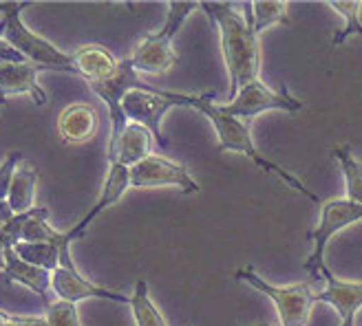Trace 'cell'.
I'll return each instance as SVG.
<instances>
[{
	"instance_id": "1",
	"label": "cell",
	"mask_w": 362,
	"mask_h": 326,
	"mask_svg": "<svg viewBox=\"0 0 362 326\" xmlns=\"http://www.w3.org/2000/svg\"><path fill=\"white\" fill-rule=\"evenodd\" d=\"M212 18L221 38V53L230 76V102L239 90L261 80V44L259 35L247 20L232 9V3H202Z\"/></svg>"
},
{
	"instance_id": "2",
	"label": "cell",
	"mask_w": 362,
	"mask_h": 326,
	"mask_svg": "<svg viewBox=\"0 0 362 326\" xmlns=\"http://www.w3.org/2000/svg\"><path fill=\"white\" fill-rule=\"evenodd\" d=\"M214 95L216 93H212V90H210V93H199L194 108H197L199 113H204L210 119V123L214 126L216 139H219V150L221 152H239V155H245L247 159L255 161L263 172L281 179L283 183H287L292 190L300 192L303 196L310 198V201L320 203V196L316 192H312L310 188H307L296 174H292L289 170L276 166L274 161H269L267 157H263L259 152V148L255 146V141H252L250 123L245 119H237V117L226 115L221 108L214 104Z\"/></svg>"
},
{
	"instance_id": "3",
	"label": "cell",
	"mask_w": 362,
	"mask_h": 326,
	"mask_svg": "<svg viewBox=\"0 0 362 326\" xmlns=\"http://www.w3.org/2000/svg\"><path fill=\"white\" fill-rule=\"evenodd\" d=\"M29 7V3H0V13H3V40L9 42L18 53L49 71H64V73H76L74 68V58L71 53L60 51L56 44H51L47 38L31 31L23 20L21 13L23 9Z\"/></svg>"
},
{
	"instance_id": "4",
	"label": "cell",
	"mask_w": 362,
	"mask_h": 326,
	"mask_svg": "<svg viewBox=\"0 0 362 326\" xmlns=\"http://www.w3.org/2000/svg\"><path fill=\"white\" fill-rule=\"evenodd\" d=\"M202 7V3H188V0H175L168 5V18L164 27L155 33L144 35L141 42L135 47L133 56L129 58L137 73L164 76L177 64V53L173 47V38L181 29L186 18Z\"/></svg>"
},
{
	"instance_id": "5",
	"label": "cell",
	"mask_w": 362,
	"mask_h": 326,
	"mask_svg": "<svg viewBox=\"0 0 362 326\" xmlns=\"http://www.w3.org/2000/svg\"><path fill=\"white\" fill-rule=\"evenodd\" d=\"M362 221V205L354 203L349 198H332V201H325L320 207V221L316 229L307 234V239L314 243V249L310 253V258L305 260V271L312 276V280L318 278H332V269L325 260V249H327L329 241L336 236L338 231L347 229L356 223Z\"/></svg>"
},
{
	"instance_id": "6",
	"label": "cell",
	"mask_w": 362,
	"mask_h": 326,
	"mask_svg": "<svg viewBox=\"0 0 362 326\" xmlns=\"http://www.w3.org/2000/svg\"><path fill=\"white\" fill-rule=\"evenodd\" d=\"M234 278L247 282L252 289H257V291H261L263 296H267L274 302L283 326H305L307 320H310L312 306L316 300L307 282L279 286V284L267 282L263 276H259V271L255 267H239L234 271Z\"/></svg>"
},
{
	"instance_id": "7",
	"label": "cell",
	"mask_w": 362,
	"mask_h": 326,
	"mask_svg": "<svg viewBox=\"0 0 362 326\" xmlns=\"http://www.w3.org/2000/svg\"><path fill=\"white\" fill-rule=\"evenodd\" d=\"M194 104H197V95L173 93V90L157 88V90H131V93L124 97L122 108L129 121L146 126L159 148H168L170 143L164 137V133H161V119H164V115L175 106L194 108Z\"/></svg>"
},
{
	"instance_id": "8",
	"label": "cell",
	"mask_w": 362,
	"mask_h": 326,
	"mask_svg": "<svg viewBox=\"0 0 362 326\" xmlns=\"http://www.w3.org/2000/svg\"><path fill=\"white\" fill-rule=\"evenodd\" d=\"M219 108L230 117L250 121V119H255L257 115L267 113V111H281V113L296 115L303 111L305 104L289 93L287 84H281V90H274L267 84H263L261 80H257V82L243 86L237 97L228 104H223V106H219Z\"/></svg>"
},
{
	"instance_id": "9",
	"label": "cell",
	"mask_w": 362,
	"mask_h": 326,
	"mask_svg": "<svg viewBox=\"0 0 362 326\" xmlns=\"http://www.w3.org/2000/svg\"><path fill=\"white\" fill-rule=\"evenodd\" d=\"M88 86L108 108V119H111V139H108V150L115 148V143L119 141L122 133L126 131V126H129V119H126L124 108H122L124 97L129 95L131 90H157L155 86L146 84L137 76V71L133 68L131 60H122L119 71L113 78H108L104 82H90Z\"/></svg>"
},
{
	"instance_id": "10",
	"label": "cell",
	"mask_w": 362,
	"mask_h": 326,
	"mask_svg": "<svg viewBox=\"0 0 362 326\" xmlns=\"http://www.w3.org/2000/svg\"><path fill=\"white\" fill-rule=\"evenodd\" d=\"M179 188L184 194L199 192L197 181L181 163L161 155H151L131 168V188Z\"/></svg>"
},
{
	"instance_id": "11",
	"label": "cell",
	"mask_w": 362,
	"mask_h": 326,
	"mask_svg": "<svg viewBox=\"0 0 362 326\" xmlns=\"http://www.w3.org/2000/svg\"><path fill=\"white\" fill-rule=\"evenodd\" d=\"M51 294L56 296V300L71 302V304H78V302L88 300V298L131 304V296L90 282L88 278H84L80 274L78 267H58L56 271H53L51 274Z\"/></svg>"
},
{
	"instance_id": "12",
	"label": "cell",
	"mask_w": 362,
	"mask_h": 326,
	"mask_svg": "<svg viewBox=\"0 0 362 326\" xmlns=\"http://www.w3.org/2000/svg\"><path fill=\"white\" fill-rule=\"evenodd\" d=\"M40 71H49V68L38 66L33 62L3 64V66H0V99L27 93V95H31L33 104H38V106L49 104L47 90L38 82Z\"/></svg>"
},
{
	"instance_id": "13",
	"label": "cell",
	"mask_w": 362,
	"mask_h": 326,
	"mask_svg": "<svg viewBox=\"0 0 362 326\" xmlns=\"http://www.w3.org/2000/svg\"><path fill=\"white\" fill-rule=\"evenodd\" d=\"M129 188H131V168L122 166V163H111V166H108V174H106V181H104V188H102V192H100L98 203L84 214V219H82L78 225H74V227H71V229L66 231V234H69V239H71V241L82 239V236H84V231H86V227H88L90 223H93L104 210H108L111 205H115V203L119 201V198L126 194V190H129Z\"/></svg>"
},
{
	"instance_id": "14",
	"label": "cell",
	"mask_w": 362,
	"mask_h": 326,
	"mask_svg": "<svg viewBox=\"0 0 362 326\" xmlns=\"http://www.w3.org/2000/svg\"><path fill=\"white\" fill-rule=\"evenodd\" d=\"M3 280L5 282H16L27 286L31 294H35L45 306H49L51 300V274L40 267H33L25 262L13 247H5V269H3Z\"/></svg>"
},
{
	"instance_id": "15",
	"label": "cell",
	"mask_w": 362,
	"mask_h": 326,
	"mask_svg": "<svg viewBox=\"0 0 362 326\" xmlns=\"http://www.w3.org/2000/svg\"><path fill=\"white\" fill-rule=\"evenodd\" d=\"M98 111L86 102H74L69 104L58 117V133L64 143L78 146L98 135Z\"/></svg>"
},
{
	"instance_id": "16",
	"label": "cell",
	"mask_w": 362,
	"mask_h": 326,
	"mask_svg": "<svg viewBox=\"0 0 362 326\" xmlns=\"http://www.w3.org/2000/svg\"><path fill=\"white\" fill-rule=\"evenodd\" d=\"M327 289L314 294L316 302H327L338 311L340 322L356 324V313L362 309V282L360 280H340L336 276L325 280Z\"/></svg>"
},
{
	"instance_id": "17",
	"label": "cell",
	"mask_w": 362,
	"mask_h": 326,
	"mask_svg": "<svg viewBox=\"0 0 362 326\" xmlns=\"http://www.w3.org/2000/svg\"><path fill=\"white\" fill-rule=\"evenodd\" d=\"M153 146L155 137L151 135L146 126L129 121L119 141L115 143V148L108 150V163H122L126 168H133L139 161L153 155Z\"/></svg>"
},
{
	"instance_id": "18",
	"label": "cell",
	"mask_w": 362,
	"mask_h": 326,
	"mask_svg": "<svg viewBox=\"0 0 362 326\" xmlns=\"http://www.w3.org/2000/svg\"><path fill=\"white\" fill-rule=\"evenodd\" d=\"M71 58H74L76 73L84 78L88 84L113 78L122 64V60H117L113 53L102 44H84L78 51L71 53Z\"/></svg>"
},
{
	"instance_id": "19",
	"label": "cell",
	"mask_w": 362,
	"mask_h": 326,
	"mask_svg": "<svg viewBox=\"0 0 362 326\" xmlns=\"http://www.w3.org/2000/svg\"><path fill=\"white\" fill-rule=\"evenodd\" d=\"M243 7L247 13V23L255 27L257 35H261L269 27L292 25L287 16V3H283V0H259V3H245Z\"/></svg>"
},
{
	"instance_id": "20",
	"label": "cell",
	"mask_w": 362,
	"mask_h": 326,
	"mask_svg": "<svg viewBox=\"0 0 362 326\" xmlns=\"http://www.w3.org/2000/svg\"><path fill=\"white\" fill-rule=\"evenodd\" d=\"M35 186H38V172L31 166H18L7 196V203L13 214H27L35 207Z\"/></svg>"
},
{
	"instance_id": "21",
	"label": "cell",
	"mask_w": 362,
	"mask_h": 326,
	"mask_svg": "<svg viewBox=\"0 0 362 326\" xmlns=\"http://www.w3.org/2000/svg\"><path fill=\"white\" fill-rule=\"evenodd\" d=\"M131 311L137 326H168L157 304L151 298V289L146 280L135 282V291L131 296Z\"/></svg>"
},
{
	"instance_id": "22",
	"label": "cell",
	"mask_w": 362,
	"mask_h": 326,
	"mask_svg": "<svg viewBox=\"0 0 362 326\" xmlns=\"http://www.w3.org/2000/svg\"><path fill=\"white\" fill-rule=\"evenodd\" d=\"M332 157L338 161L342 176H345L347 198L362 205V161L356 159V155L351 152V146H336L332 150Z\"/></svg>"
},
{
	"instance_id": "23",
	"label": "cell",
	"mask_w": 362,
	"mask_h": 326,
	"mask_svg": "<svg viewBox=\"0 0 362 326\" xmlns=\"http://www.w3.org/2000/svg\"><path fill=\"white\" fill-rule=\"evenodd\" d=\"M13 251L25 262L40 267L49 271V274H53V271L60 267V247L51 243H18L13 245Z\"/></svg>"
},
{
	"instance_id": "24",
	"label": "cell",
	"mask_w": 362,
	"mask_h": 326,
	"mask_svg": "<svg viewBox=\"0 0 362 326\" xmlns=\"http://www.w3.org/2000/svg\"><path fill=\"white\" fill-rule=\"evenodd\" d=\"M329 7H334V11H338L342 16V20H345V27H342L340 31L334 33L332 38V44H345L349 35L358 33L362 38V23H360V7L362 3H358V0H332Z\"/></svg>"
},
{
	"instance_id": "25",
	"label": "cell",
	"mask_w": 362,
	"mask_h": 326,
	"mask_svg": "<svg viewBox=\"0 0 362 326\" xmlns=\"http://www.w3.org/2000/svg\"><path fill=\"white\" fill-rule=\"evenodd\" d=\"M45 318L51 326H82L78 304L53 300L49 306H45Z\"/></svg>"
},
{
	"instance_id": "26",
	"label": "cell",
	"mask_w": 362,
	"mask_h": 326,
	"mask_svg": "<svg viewBox=\"0 0 362 326\" xmlns=\"http://www.w3.org/2000/svg\"><path fill=\"white\" fill-rule=\"evenodd\" d=\"M21 161H23V152H9L7 159L0 163V201H7L11 181L18 166H21Z\"/></svg>"
},
{
	"instance_id": "27",
	"label": "cell",
	"mask_w": 362,
	"mask_h": 326,
	"mask_svg": "<svg viewBox=\"0 0 362 326\" xmlns=\"http://www.w3.org/2000/svg\"><path fill=\"white\" fill-rule=\"evenodd\" d=\"M11 62H16V64H21V62H29L23 53H18L9 42H5L3 38H0V66L3 64H11Z\"/></svg>"
},
{
	"instance_id": "28",
	"label": "cell",
	"mask_w": 362,
	"mask_h": 326,
	"mask_svg": "<svg viewBox=\"0 0 362 326\" xmlns=\"http://www.w3.org/2000/svg\"><path fill=\"white\" fill-rule=\"evenodd\" d=\"M9 322L13 326H51L47 322V318H42V315H13V313H9Z\"/></svg>"
},
{
	"instance_id": "29",
	"label": "cell",
	"mask_w": 362,
	"mask_h": 326,
	"mask_svg": "<svg viewBox=\"0 0 362 326\" xmlns=\"http://www.w3.org/2000/svg\"><path fill=\"white\" fill-rule=\"evenodd\" d=\"M13 210L9 207V203L7 201H0V231H5L7 229V225L13 221Z\"/></svg>"
},
{
	"instance_id": "30",
	"label": "cell",
	"mask_w": 362,
	"mask_h": 326,
	"mask_svg": "<svg viewBox=\"0 0 362 326\" xmlns=\"http://www.w3.org/2000/svg\"><path fill=\"white\" fill-rule=\"evenodd\" d=\"M5 239H3V231H0V271L5 269Z\"/></svg>"
},
{
	"instance_id": "31",
	"label": "cell",
	"mask_w": 362,
	"mask_h": 326,
	"mask_svg": "<svg viewBox=\"0 0 362 326\" xmlns=\"http://www.w3.org/2000/svg\"><path fill=\"white\" fill-rule=\"evenodd\" d=\"M0 326H13V324L9 322V313L3 311V309H0Z\"/></svg>"
},
{
	"instance_id": "32",
	"label": "cell",
	"mask_w": 362,
	"mask_h": 326,
	"mask_svg": "<svg viewBox=\"0 0 362 326\" xmlns=\"http://www.w3.org/2000/svg\"><path fill=\"white\" fill-rule=\"evenodd\" d=\"M0 38H3V25H0Z\"/></svg>"
},
{
	"instance_id": "33",
	"label": "cell",
	"mask_w": 362,
	"mask_h": 326,
	"mask_svg": "<svg viewBox=\"0 0 362 326\" xmlns=\"http://www.w3.org/2000/svg\"><path fill=\"white\" fill-rule=\"evenodd\" d=\"M259 326H269V324H259Z\"/></svg>"
},
{
	"instance_id": "34",
	"label": "cell",
	"mask_w": 362,
	"mask_h": 326,
	"mask_svg": "<svg viewBox=\"0 0 362 326\" xmlns=\"http://www.w3.org/2000/svg\"><path fill=\"white\" fill-rule=\"evenodd\" d=\"M0 104H5V99H0Z\"/></svg>"
}]
</instances>
